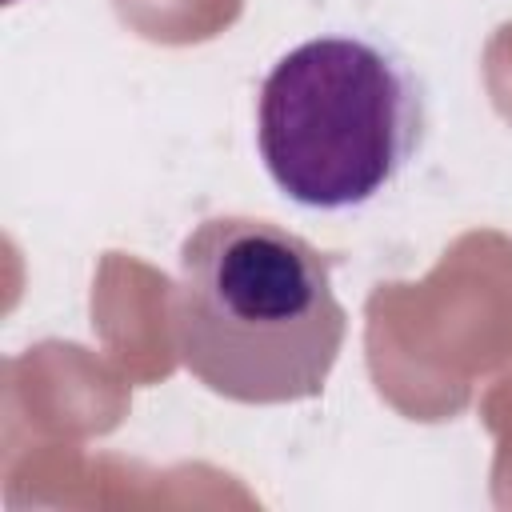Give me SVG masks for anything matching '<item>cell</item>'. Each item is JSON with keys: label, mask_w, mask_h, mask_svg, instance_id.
Masks as SVG:
<instances>
[{"label": "cell", "mask_w": 512, "mask_h": 512, "mask_svg": "<svg viewBox=\"0 0 512 512\" xmlns=\"http://www.w3.org/2000/svg\"><path fill=\"white\" fill-rule=\"evenodd\" d=\"M348 336L332 260L256 220H200L176 260L172 344L180 364L236 404H296L324 392Z\"/></svg>", "instance_id": "1"}, {"label": "cell", "mask_w": 512, "mask_h": 512, "mask_svg": "<svg viewBox=\"0 0 512 512\" xmlns=\"http://www.w3.org/2000/svg\"><path fill=\"white\" fill-rule=\"evenodd\" d=\"M4 4H16V0H4Z\"/></svg>", "instance_id": "3"}, {"label": "cell", "mask_w": 512, "mask_h": 512, "mask_svg": "<svg viewBox=\"0 0 512 512\" xmlns=\"http://www.w3.org/2000/svg\"><path fill=\"white\" fill-rule=\"evenodd\" d=\"M420 136V84L376 40L312 36L260 80L256 148L272 184L300 208L344 212L376 200Z\"/></svg>", "instance_id": "2"}]
</instances>
